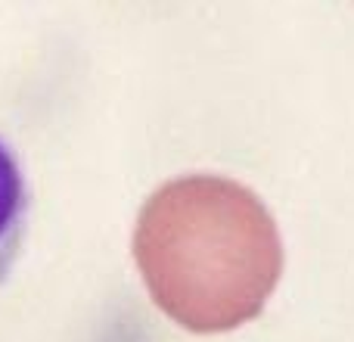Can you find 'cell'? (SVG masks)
Wrapping results in <instances>:
<instances>
[{"label": "cell", "instance_id": "cell-1", "mask_svg": "<svg viewBox=\"0 0 354 342\" xmlns=\"http://www.w3.org/2000/svg\"><path fill=\"white\" fill-rule=\"evenodd\" d=\"M134 258L153 302L174 324L227 333L264 312L283 274V240L249 187L183 174L140 208Z\"/></svg>", "mask_w": 354, "mask_h": 342}, {"label": "cell", "instance_id": "cell-2", "mask_svg": "<svg viewBox=\"0 0 354 342\" xmlns=\"http://www.w3.org/2000/svg\"><path fill=\"white\" fill-rule=\"evenodd\" d=\"M28 221V183H25L22 165L0 141V280L10 274L19 255Z\"/></svg>", "mask_w": 354, "mask_h": 342}]
</instances>
